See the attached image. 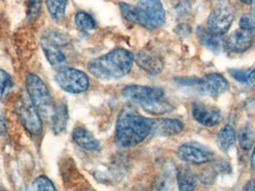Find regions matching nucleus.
Returning <instances> with one entry per match:
<instances>
[{
  "label": "nucleus",
  "mask_w": 255,
  "mask_h": 191,
  "mask_svg": "<svg viewBox=\"0 0 255 191\" xmlns=\"http://www.w3.org/2000/svg\"><path fill=\"white\" fill-rule=\"evenodd\" d=\"M239 1L244 2V4H251V1H252V0H239Z\"/></svg>",
  "instance_id": "4c0bfd02"
},
{
  "label": "nucleus",
  "mask_w": 255,
  "mask_h": 191,
  "mask_svg": "<svg viewBox=\"0 0 255 191\" xmlns=\"http://www.w3.org/2000/svg\"><path fill=\"white\" fill-rule=\"evenodd\" d=\"M69 39L58 31L49 30L41 37V47L45 53L47 60L53 68L59 69L65 66L66 58L60 47L66 45Z\"/></svg>",
  "instance_id": "39448f33"
},
{
  "label": "nucleus",
  "mask_w": 255,
  "mask_h": 191,
  "mask_svg": "<svg viewBox=\"0 0 255 191\" xmlns=\"http://www.w3.org/2000/svg\"><path fill=\"white\" fill-rule=\"evenodd\" d=\"M197 37H199L200 43L203 46L214 52H220L222 49V40L220 39V36L210 32L209 30H205L203 27L197 28Z\"/></svg>",
  "instance_id": "6ab92c4d"
},
{
  "label": "nucleus",
  "mask_w": 255,
  "mask_h": 191,
  "mask_svg": "<svg viewBox=\"0 0 255 191\" xmlns=\"http://www.w3.org/2000/svg\"><path fill=\"white\" fill-rule=\"evenodd\" d=\"M82 191H94V190H91V189H85V190H82Z\"/></svg>",
  "instance_id": "a19ab883"
},
{
  "label": "nucleus",
  "mask_w": 255,
  "mask_h": 191,
  "mask_svg": "<svg viewBox=\"0 0 255 191\" xmlns=\"http://www.w3.org/2000/svg\"><path fill=\"white\" fill-rule=\"evenodd\" d=\"M25 84H26V90L31 101L39 111V113L45 116L49 122L55 112L57 103L53 100L47 85L39 76L34 75V73H28L25 79Z\"/></svg>",
  "instance_id": "7ed1b4c3"
},
{
  "label": "nucleus",
  "mask_w": 255,
  "mask_h": 191,
  "mask_svg": "<svg viewBox=\"0 0 255 191\" xmlns=\"http://www.w3.org/2000/svg\"><path fill=\"white\" fill-rule=\"evenodd\" d=\"M121 7V12H122V15L127 20L129 21H133L136 23V13H135V6L126 4V2H122L120 5Z\"/></svg>",
  "instance_id": "c85d7f7f"
},
{
  "label": "nucleus",
  "mask_w": 255,
  "mask_h": 191,
  "mask_svg": "<svg viewBox=\"0 0 255 191\" xmlns=\"http://www.w3.org/2000/svg\"><path fill=\"white\" fill-rule=\"evenodd\" d=\"M215 170L218 171V173H229L231 168H229V164L227 163V162L221 161V162H218V163L215 164Z\"/></svg>",
  "instance_id": "473e14b6"
},
{
  "label": "nucleus",
  "mask_w": 255,
  "mask_h": 191,
  "mask_svg": "<svg viewBox=\"0 0 255 191\" xmlns=\"http://www.w3.org/2000/svg\"><path fill=\"white\" fill-rule=\"evenodd\" d=\"M72 139L78 146L89 151H96L101 148L100 142L96 137L85 127H76L72 131Z\"/></svg>",
  "instance_id": "2eb2a0df"
},
{
  "label": "nucleus",
  "mask_w": 255,
  "mask_h": 191,
  "mask_svg": "<svg viewBox=\"0 0 255 191\" xmlns=\"http://www.w3.org/2000/svg\"><path fill=\"white\" fill-rule=\"evenodd\" d=\"M5 130H6L5 119H4V116H2V112L0 111V133H4Z\"/></svg>",
  "instance_id": "c9c22d12"
},
{
  "label": "nucleus",
  "mask_w": 255,
  "mask_h": 191,
  "mask_svg": "<svg viewBox=\"0 0 255 191\" xmlns=\"http://www.w3.org/2000/svg\"><path fill=\"white\" fill-rule=\"evenodd\" d=\"M237 135L231 125L223 126L218 133V145L223 152H227L234 145Z\"/></svg>",
  "instance_id": "aec40b11"
},
{
  "label": "nucleus",
  "mask_w": 255,
  "mask_h": 191,
  "mask_svg": "<svg viewBox=\"0 0 255 191\" xmlns=\"http://www.w3.org/2000/svg\"><path fill=\"white\" fill-rule=\"evenodd\" d=\"M136 23L148 30L161 27L165 21V12L159 0H139L135 6Z\"/></svg>",
  "instance_id": "20e7f679"
},
{
  "label": "nucleus",
  "mask_w": 255,
  "mask_h": 191,
  "mask_svg": "<svg viewBox=\"0 0 255 191\" xmlns=\"http://www.w3.org/2000/svg\"><path fill=\"white\" fill-rule=\"evenodd\" d=\"M251 165H252V169L255 171V148H254V151L253 154H252V158H251Z\"/></svg>",
  "instance_id": "e433bc0d"
},
{
  "label": "nucleus",
  "mask_w": 255,
  "mask_h": 191,
  "mask_svg": "<svg viewBox=\"0 0 255 191\" xmlns=\"http://www.w3.org/2000/svg\"><path fill=\"white\" fill-rule=\"evenodd\" d=\"M123 96L141 105L161 100L164 97V91L161 88L145 87V85H128L124 88Z\"/></svg>",
  "instance_id": "9d476101"
},
{
  "label": "nucleus",
  "mask_w": 255,
  "mask_h": 191,
  "mask_svg": "<svg viewBox=\"0 0 255 191\" xmlns=\"http://www.w3.org/2000/svg\"><path fill=\"white\" fill-rule=\"evenodd\" d=\"M255 27V17L253 14H244L240 19V28L250 30Z\"/></svg>",
  "instance_id": "c756f323"
},
{
  "label": "nucleus",
  "mask_w": 255,
  "mask_h": 191,
  "mask_svg": "<svg viewBox=\"0 0 255 191\" xmlns=\"http://www.w3.org/2000/svg\"><path fill=\"white\" fill-rule=\"evenodd\" d=\"M183 130V123L175 118L151 119V135L154 136H173Z\"/></svg>",
  "instance_id": "4468645a"
},
{
  "label": "nucleus",
  "mask_w": 255,
  "mask_h": 191,
  "mask_svg": "<svg viewBox=\"0 0 255 191\" xmlns=\"http://www.w3.org/2000/svg\"><path fill=\"white\" fill-rule=\"evenodd\" d=\"M239 144L244 150H251L255 144V130L251 124H245L239 130Z\"/></svg>",
  "instance_id": "412c9836"
},
{
  "label": "nucleus",
  "mask_w": 255,
  "mask_h": 191,
  "mask_svg": "<svg viewBox=\"0 0 255 191\" xmlns=\"http://www.w3.org/2000/svg\"><path fill=\"white\" fill-rule=\"evenodd\" d=\"M197 87L199 90L203 94L212 96V97H218V96L225 94L228 90L229 84L228 81L219 73H209L200 81H197Z\"/></svg>",
  "instance_id": "f8f14e48"
},
{
  "label": "nucleus",
  "mask_w": 255,
  "mask_h": 191,
  "mask_svg": "<svg viewBox=\"0 0 255 191\" xmlns=\"http://www.w3.org/2000/svg\"><path fill=\"white\" fill-rule=\"evenodd\" d=\"M226 46L233 52L242 53L246 52L255 46V27L250 30L239 28L229 34L226 39Z\"/></svg>",
  "instance_id": "9b49d317"
},
{
  "label": "nucleus",
  "mask_w": 255,
  "mask_h": 191,
  "mask_svg": "<svg viewBox=\"0 0 255 191\" xmlns=\"http://www.w3.org/2000/svg\"><path fill=\"white\" fill-rule=\"evenodd\" d=\"M1 191H6V190H1Z\"/></svg>",
  "instance_id": "79ce46f5"
},
{
  "label": "nucleus",
  "mask_w": 255,
  "mask_h": 191,
  "mask_svg": "<svg viewBox=\"0 0 255 191\" xmlns=\"http://www.w3.org/2000/svg\"><path fill=\"white\" fill-rule=\"evenodd\" d=\"M21 191H30V190H28V189H27V188H24V189H23V190H21Z\"/></svg>",
  "instance_id": "ea45409f"
},
{
  "label": "nucleus",
  "mask_w": 255,
  "mask_h": 191,
  "mask_svg": "<svg viewBox=\"0 0 255 191\" xmlns=\"http://www.w3.org/2000/svg\"><path fill=\"white\" fill-rule=\"evenodd\" d=\"M142 107L146 111V112L152 113V114H162L171 110L170 104L167 103V101H164L163 99L151 101V103H148V104H143Z\"/></svg>",
  "instance_id": "393cba45"
},
{
  "label": "nucleus",
  "mask_w": 255,
  "mask_h": 191,
  "mask_svg": "<svg viewBox=\"0 0 255 191\" xmlns=\"http://www.w3.org/2000/svg\"><path fill=\"white\" fill-rule=\"evenodd\" d=\"M68 119L69 116L66 105L64 104L63 101H60V103H57L56 105V110L49 120V125L51 126L53 132L60 133L65 130L66 124H68Z\"/></svg>",
  "instance_id": "f3484780"
},
{
  "label": "nucleus",
  "mask_w": 255,
  "mask_h": 191,
  "mask_svg": "<svg viewBox=\"0 0 255 191\" xmlns=\"http://www.w3.org/2000/svg\"><path fill=\"white\" fill-rule=\"evenodd\" d=\"M193 117L203 126H214L221 122V111L218 107L195 103L193 106Z\"/></svg>",
  "instance_id": "ddd939ff"
},
{
  "label": "nucleus",
  "mask_w": 255,
  "mask_h": 191,
  "mask_svg": "<svg viewBox=\"0 0 255 191\" xmlns=\"http://www.w3.org/2000/svg\"><path fill=\"white\" fill-rule=\"evenodd\" d=\"M41 9V0H28L27 4V18L34 20L39 17Z\"/></svg>",
  "instance_id": "bb28decb"
},
{
  "label": "nucleus",
  "mask_w": 255,
  "mask_h": 191,
  "mask_svg": "<svg viewBox=\"0 0 255 191\" xmlns=\"http://www.w3.org/2000/svg\"><path fill=\"white\" fill-rule=\"evenodd\" d=\"M214 180H215V173L213 170H205L202 174H201V181H202V183L209 184Z\"/></svg>",
  "instance_id": "2f4dec72"
},
{
  "label": "nucleus",
  "mask_w": 255,
  "mask_h": 191,
  "mask_svg": "<svg viewBox=\"0 0 255 191\" xmlns=\"http://www.w3.org/2000/svg\"><path fill=\"white\" fill-rule=\"evenodd\" d=\"M177 156L181 161L194 164H205L214 158V152L207 146L195 142L184 143L177 149Z\"/></svg>",
  "instance_id": "1a4fd4ad"
},
{
  "label": "nucleus",
  "mask_w": 255,
  "mask_h": 191,
  "mask_svg": "<svg viewBox=\"0 0 255 191\" xmlns=\"http://www.w3.org/2000/svg\"><path fill=\"white\" fill-rule=\"evenodd\" d=\"M133 59L136 60V63L138 64V66L141 69L144 70L150 75H157L162 71L163 69V63L162 60L154 55H151L150 52H146V51H139L137 55L133 57Z\"/></svg>",
  "instance_id": "dca6fc26"
},
{
  "label": "nucleus",
  "mask_w": 255,
  "mask_h": 191,
  "mask_svg": "<svg viewBox=\"0 0 255 191\" xmlns=\"http://www.w3.org/2000/svg\"><path fill=\"white\" fill-rule=\"evenodd\" d=\"M9 87H11V77L4 70H0V100L2 99Z\"/></svg>",
  "instance_id": "cd10ccee"
},
{
  "label": "nucleus",
  "mask_w": 255,
  "mask_h": 191,
  "mask_svg": "<svg viewBox=\"0 0 255 191\" xmlns=\"http://www.w3.org/2000/svg\"><path fill=\"white\" fill-rule=\"evenodd\" d=\"M246 83H247L248 85H250V88L255 89V69L253 70V71L250 72V75H248Z\"/></svg>",
  "instance_id": "72a5a7b5"
},
{
  "label": "nucleus",
  "mask_w": 255,
  "mask_h": 191,
  "mask_svg": "<svg viewBox=\"0 0 255 191\" xmlns=\"http://www.w3.org/2000/svg\"><path fill=\"white\" fill-rule=\"evenodd\" d=\"M75 24L82 31H92L96 26L94 18L87 12H78L75 15Z\"/></svg>",
  "instance_id": "b1692460"
},
{
  "label": "nucleus",
  "mask_w": 255,
  "mask_h": 191,
  "mask_svg": "<svg viewBox=\"0 0 255 191\" xmlns=\"http://www.w3.org/2000/svg\"><path fill=\"white\" fill-rule=\"evenodd\" d=\"M55 81L60 89L70 94H82L89 88V77L81 70L62 66L56 69Z\"/></svg>",
  "instance_id": "423d86ee"
},
{
  "label": "nucleus",
  "mask_w": 255,
  "mask_h": 191,
  "mask_svg": "<svg viewBox=\"0 0 255 191\" xmlns=\"http://www.w3.org/2000/svg\"><path fill=\"white\" fill-rule=\"evenodd\" d=\"M244 191H255V181L254 180L248 181V183L244 188Z\"/></svg>",
  "instance_id": "f704fd0d"
},
{
  "label": "nucleus",
  "mask_w": 255,
  "mask_h": 191,
  "mask_svg": "<svg viewBox=\"0 0 255 191\" xmlns=\"http://www.w3.org/2000/svg\"><path fill=\"white\" fill-rule=\"evenodd\" d=\"M50 17L56 21H60L65 15L68 0H45Z\"/></svg>",
  "instance_id": "5701e85b"
},
{
  "label": "nucleus",
  "mask_w": 255,
  "mask_h": 191,
  "mask_svg": "<svg viewBox=\"0 0 255 191\" xmlns=\"http://www.w3.org/2000/svg\"><path fill=\"white\" fill-rule=\"evenodd\" d=\"M251 5H252V7H253V9H255V0H252Z\"/></svg>",
  "instance_id": "58836bf2"
},
{
  "label": "nucleus",
  "mask_w": 255,
  "mask_h": 191,
  "mask_svg": "<svg viewBox=\"0 0 255 191\" xmlns=\"http://www.w3.org/2000/svg\"><path fill=\"white\" fill-rule=\"evenodd\" d=\"M177 186L180 191H194L196 187V176L189 167H182L176 174Z\"/></svg>",
  "instance_id": "a211bd4d"
},
{
  "label": "nucleus",
  "mask_w": 255,
  "mask_h": 191,
  "mask_svg": "<svg viewBox=\"0 0 255 191\" xmlns=\"http://www.w3.org/2000/svg\"><path fill=\"white\" fill-rule=\"evenodd\" d=\"M250 72L251 71H248V70H229V73L232 75V77H234L239 82L242 83L247 82V77L250 75Z\"/></svg>",
  "instance_id": "7c9ffc66"
},
{
  "label": "nucleus",
  "mask_w": 255,
  "mask_h": 191,
  "mask_svg": "<svg viewBox=\"0 0 255 191\" xmlns=\"http://www.w3.org/2000/svg\"><path fill=\"white\" fill-rule=\"evenodd\" d=\"M173 170H164L159 176H157L151 187V191H173Z\"/></svg>",
  "instance_id": "4be33fe9"
},
{
  "label": "nucleus",
  "mask_w": 255,
  "mask_h": 191,
  "mask_svg": "<svg viewBox=\"0 0 255 191\" xmlns=\"http://www.w3.org/2000/svg\"><path fill=\"white\" fill-rule=\"evenodd\" d=\"M149 135H151V118L141 116L129 106L121 111L115 130L117 145L130 148L142 143Z\"/></svg>",
  "instance_id": "f257e3e1"
},
{
  "label": "nucleus",
  "mask_w": 255,
  "mask_h": 191,
  "mask_svg": "<svg viewBox=\"0 0 255 191\" xmlns=\"http://www.w3.org/2000/svg\"><path fill=\"white\" fill-rule=\"evenodd\" d=\"M133 55L130 51L117 47L107 55L98 57L89 63L88 69L92 76L103 81L120 79L130 72L133 64Z\"/></svg>",
  "instance_id": "f03ea898"
},
{
  "label": "nucleus",
  "mask_w": 255,
  "mask_h": 191,
  "mask_svg": "<svg viewBox=\"0 0 255 191\" xmlns=\"http://www.w3.org/2000/svg\"><path fill=\"white\" fill-rule=\"evenodd\" d=\"M234 20V8L228 4H220L208 18V30L216 36H222L229 30Z\"/></svg>",
  "instance_id": "6e6552de"
},
{
  "label": "nucleus",
  "mask_w": 255,
  "mask_h": 191,
  "mask_svg": "<svg viewBox=\"0 0 255 191\" xmlns=\"http://www.w3.org/2000/svg\"><path fill=\"white\" fill-rule=\"evenodd\" d=\"M17 112L20 122L31 135L38 136L43 131L40 113L32 103L30 97L21 98L17 106Z\"/></svg>",
  "instance_id": "0eeeda50"
},
{
  "label": "nucleus",
  "mask_w": 255,
  "mask_h": 191,
  "mask_svg": "<svg viewBox=\"0 0 255 191\" xmlns=\"http://www.w3.org/2000/svg\"><path fill=\"white\" fill-rule=\"evenodd\" d=\"M34 191H57L55 184L46 176H39L33 182Z\"/></svg>",
  "instance_id": "a878e982"
}]
</instances>
